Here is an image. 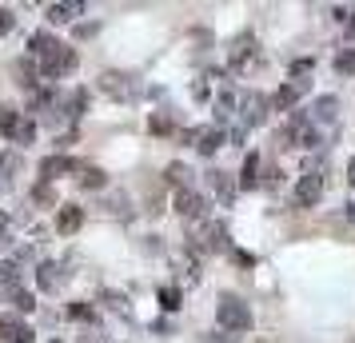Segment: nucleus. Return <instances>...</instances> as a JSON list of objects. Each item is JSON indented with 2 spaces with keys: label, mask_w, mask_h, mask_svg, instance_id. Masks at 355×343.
Listing matches in <instances>:
<instances>
[{
  "label": "nucleus",
  "mask_w": 355,
  "mask_h": 343,
  "mask_svg": "<svg viewBox=\"0 0 355 343\" xmlns=\"http://www.w3.org/2000/svg\"><path fill=\"white\" fill-rule=\"evenodd\" d=\"M323 196V176L320 172H304L300 180H295V188H291V204L295 208H315Z\"/></svg>",
  "instance_id": "nucleus-4"
},
{
  "label": "nucleus",
  "mask_w": 355,
  "mask_h": 343,
  "mask_svg": "<svg viewBox=\"0 0 355 343\" xmlns=\"http://www.w3.org/2000/svg\"><path fill=\"white\" fill-rule=\"evenodd\" d=\"M12 308H17V311H33L36 308L33 292H24V288H20V292H12Z\"/></svg>",
  "instance_id": "nucleus-26"
},
{
  "label": "nucleus",
  "mask_w": 355,
  "mask_h": 343,
  "mask_svg": "<svg viewBox=\"0 0 355 343\" xmlns=\"http://www.w3.org/2000/svg\"><path fill=\"white\" fill-rule=\"evenodd\" d=\"M232 112H236V96H232V92H224V96L216 100V116H220V120H227Z\"/></svg>",
  "instance_id": "nucleus-25"
},
{
  "label": "nucleus",
  "mask_w": 355,
  "mask_h": 343,
  "mask_svg": "<svg viewBox=\"0 0 355 343\" xmlns=\"http://www.w3.org/2000/svg\"><path fill=\"white\" fill-rule=\"evenodd\" d=\"M0 288L12 295V292H20V260H4L0 263Z\"/></svg>",
  "instance_id": "nucleus-15"
},
{
  "label": "nucleus",
  "mask_w": 355,
  "mask_h": 343,
  "mask_svg": "<svg viewBox=\"0 0 355 343\" xmlns=\"http://www.w3.org/2000/svg\"><path fill=\"white\" fill-rule=\"evenodd\" d=\"M347 184L355 188V156H352V164H347Z\"/></svg>",
  "instance_id": "nucleus-32"
},
{
  "label": "nucleus",
  "mask_w": 355,
  "mask_h": 343,
  "mask_svg": "<svg viewBox=\"0 0 355 343\" xmlns=\"http://www.w3.org/2000/svg\"><path fill=\"white\" fill-rule=\"evenodd\" d=\"M56 44H60V40H56L52 33H33V40H28V52H33L36 60H44V56H49Z\"/></svg>",
  "instance_id": "nucleus-17"
},
{
  "label": "nucleus",
  "mask_w": 355,
  "mask_h": 343,
  "mask_svg": "<svg viewBox=\"0 0 355 343\" xmlns=\"http://www.w3.org/2000/svg\"><path fill=\"white\" fill-rule=\"evenodd\" d=\"M80 184H84V188H104V172H100V168H92V164H88V168H84V172H80Z\"/></svg>",
  "instance_id": "nucleus-24"
},
{
  "label": "nucleus",
  "mask_w": 355,
  "mask_h": 343,
  "mask_svg": "<svg viewBox=\"0 0 355 343\" xmlns=\"http://www.w3.org/2000/svg\"><path fill=\"white\" fill-rule=\"evenodd\" d=\"M0 136L12 140V144L28 148L36 140V120L24 116V112H17V108H0Z\"/></svg>",
  "instance_id": "nucleus-2"
},
{
  "label": "nucleus",
  "mask_w": 355,
  "mask_h": 343,
  "mask_svg": "<svg viewBox=\"0 0 355 343\" xmlns=\"http://www.w3.org/2000/svg\"><path fill=\"white\" fill-rule=\"evenodd\" d=\"M307 88H311V80H307V76H300V80H291V84H284V88H279V92H275V112H291V108H295V104H300V96H304Z\"/></svg>",
  "instance_id": "nucleus-8"
},
{
  "label": "nucleus",
  "mask_w": 355,
  "mask_h": 343,
  "mask_svg": "<svg viewBox=\"0 0 355 343\" xmlns=\"http://www.w3.org/2000/svg\"><path fill=\"white\" fill-rule=\"evenodd\" d=\"M148 128L160 136V132H172V120H168V116H152V120H148Z\"/></svg>",
  "instance_id": "nucleus-28"
},
{
  "label": "nucleus",
  "mask_w": 355,
  "mask_h": 343,
  "mask_svg": "<svg viewBox=\"0 0 355 343\" xmlns=\"http://www.w3.org/2000/svg\"><path fill=\"white\" fill-rule=\"evenodd\" d=\"M180 299H184V295H180V288H172V283H168V288H160V304H164V311H176V308H180Z\"/></svg>",
  "instance_id": "nucleus-23"
},
{
  "label": "nucleus",
  "mask_w": 355,
  "mask_h": 343,
  "mask_svg": "<svg viewBox=\"0 0 355 343\" xmlns=\"http://www.w3.org/2000/svg\"><path fill=\"white\" fill-rule=\"evenodd\" d=\"M224 140H227V136H224V128L216 124V128H204V132H200V144H196V148H200L204 156H216V152L224 148Z\"/></svg>",
  "instance_id": "nucleus-13"
},
{
  "label": "nucleus",
  "mask_w": 355,
  "mask_h": 343,
  "mask_svg": "<svg viewBox=\"0 0 355 343\" xmlns=\"http://www.w3.org/2000/svg\"><path fill=\"white\" fill-rule=\"evenodd\" d=\"M20 327H24V324H20L17 315H0V340L8 343V340H12V335L20 331Z\"/></svg>",
  "instance_id": "nucleus-22"
},
{
  "label": "nucleus",
  "mask_w": 355,
  "mask_h": 343,
  "mask_svg": "<svg viewBox=\"0 0 355 343\" xmlns=\"http://www.w3.org/2000/svg\"><path fill=\"white\" fill-rule=\"evenodd\" d=\"M72 68H76V52L68 49V44H56V49L40 60V76H44V80H60Z\"/></svg>",
  "instance_id": "nucleus-3"
},
{
  "label": "nucleus",
  "mask_w": 355,
  "mask_h": 343,
  "mask_svg": "<svg viewBox=\"0 0 355 343\" xmlns=\"http://www.w3.org/2000/svg\"><path fill=\"white\" fill-rule=\"evenodd\" d=\"M20 172V152L17 148H8V152H0V184H12V176Z\"/></svg>",
  "instance_id": "nucleus-16"
},
{
  "label": "nucleus",
  "mask_w": 355,
  "mask_h": 343,
  "mask_svg": "<svg viewBox=\"0 0 355 343\" xmlns=\"http://www.w3.org/2000/svg\"><path fill=\"white\" fill-rule=\"evenodd\" d=\"M84 12L80 0H64V4H49V24H72Z\"/></svg>",
  "instance_id": "nucleus-12"
},
{
  "label": "nucleus",
  "mask_w": 355,
  "mask_h": 343,
  "mask_svg": "<svg viewBox=\"0 0 355 343\" xmlns=\"http://www.w3.org/2000/svg\"><path fill=\"white\" fill-rule=\"evenodd\" d=\"M8 343H36V335H33V327H20L17 335H12V340Z\"/></svg>",
  "instance_id": "nucleus-30"
},
{
  "label": "nucleus",
  "mask_w": 355,
  "mask_h": 343,
  "mask_svg": "<svg viewBox=\"0 0 355 343\" xmlns=\"http://www.w3.org/2000/svg\"><path fill=\"white\" fill-rule=\"evenodd\" d=\"M336 72H339V76H352V72H355V49H343L336 56Z\"/></svg>",
  "instance_id": "nucleus-21"
},
{
  "label": "nucleus",
  "mask_w": 355,
  "mask_h": 343,
  "mask_svg": "<svg viewBox=\"0 0 355 343\" xmlns=\"http://www.w3.org/2000/svg\"><path fill=\"white\" fill-rule=\"evenodd\" d=\"M256 184H259V156L256 152H248V156H243V168H240V188L243 192H252Z\"/></svg>",
  "instance_id": "nucleus-14"
},
{
  "label": "nucleus",
  "mask_w": 355,
  "mask_h": 343,
  "mask_svg": "<svg viewBox=\"0 0 355 343\" xmlns=\"http://www.w3.org/2000/svg\"><path fill=\"white\" fill-rule=\"evenodd\" d=\"M188 176H192V172H188L184 164H168V184H176L180 192L188 188Z\"/></svg>",
  "instance_id": "nucleus-20"
},
{
  "label": "nucleus",
  "mask_w": 355,
  "mask_h": 343,
  "mask_svg": "<svg viewBox=\"0 0 355 343\" xmlns=\"http://www.w3.org/2000/svg\"><path fill=\"white\" fill-rule=\"evenodd\" d=\"M211 176V188H216V196L224 200V204H232V196H236V184L227 180L224 172H208Z\"/></svg>",
  "instance_id": "nucleus-18"
},
{
  "label": "nucleus",
  "mask_w": 355,
  "mask_h": 343,
  "mask_svg": "<svg viewBox=\"0 0 355 343\" xmlns=\"http://www.w3.org/2000/svg\"><path fill=\"white\" fill-rule=\"evenodd\" d=\"M84 108H88V92H84V88H76V92H72V100L64 104V116H68V120H80Z\"/></svg>",
  "instance_id": "nucleus-19"
},
{
  "label": "nucleus",
  "mask_w": 355,
  "mask_h": 343,
  "mask_svg": "<svg viewBox=\"0 0 355 343\" xmlns=\"http://www.w3.org/2000/svg\"><path fill=\"white\" fill-rule=\"evenodd\" d=\"M176 212L188 220V224H200L204 216H208V200L200 196V192H192V188H184V192H176Z\"/></svg>",
  "instance_id": "nucleus-5"
},
{
  "label": "nucleus",
  "mask_w": 355,
  "mask_h": 343,
  "mask_svg": "<svg viewBox=\"0 0 355 343\" xmlns=\"http://www.w3.org/2000/svg\"><path fill=\"white\" fill-rule=\"evenodd\" d=\"M352 343H355V340H352Z\"/></svg>",
  "instance_id": "nucleus-35"
},
{
  "label": "nucleus",
  "mask_w": 355,
  "mask_h": 343,
  "mask_svg": "<svg viewBox=\"0 0 355 343\" xmlns=\"http://www.w3.org/2000/svg\"><path fill=\"white\" fill-rule=\"evenodd\" d=\"M347 36H352V40H355V12H352V17H347Z\"/></svg>",
  "instance_id": "nucleus-33"
},
{
  "label": "nucleus",
  "mask_w": 355,
  "mask_h": 343,
  "mask_svg": "<svg viewBox=\"0 0 355 343\" xmlns=\"http://www.w3.org/2000/svg\"><path fill=\"white\" fill-rule=\"evenodd\" d=\"M12 24H17L12 8H0V36H4V33H12Z\"/></svg>",
  "instance_id": "nucleus-29"
},
{
  "label": "nucleus",
  "mask_w": 355,
  "mask_h": 343,
  "mask_svg": "<svg viewBox=\"0 0 355 343\" xmlns=\"http://www.w3.org/2000/svg\"><path fill=\"white\" fill-rule=\"evenodd\" d=\"M268 108H272V104H268V96H252V92H248V96L240 100V116H243V128H259V124H263V120H268Z\"/></svg>",
  "instance_id": "nucleus-7"
},
{
  "label": "nucleus",
  "mask_w": 355,
  "mask_h": 343,
  "mask_svg": "<svg viewBox=\"0 0 355 343\" xmlns=\"http://www.w3.org/2000/svg\"><path fill=\"white\" fill-rule=\"evenodd\" d=\"M84 224V208H76V204H60V212H56V231L60 236H76Z\"/></svg>",
  "instance_id": "nucleus-9"
},
{
  "label": "nucleus",
  "mask_w": 355,
  "mask_h": 343,
  "mask_svg": "<svg viewBox=\"0 0 355 343\" xmlns=\"http://www.w3.org/2000/svg\"><path fill=\"white\" fill-rule=\"evenodd\" d=\"M216 319H220L224 331L240 335V331L252 327V311H248V304H243L240 295H220V304H216Z\"/></svg>",
  "instance_id": "nucleus-1"
},
{
  "label": "nucleus",
  "mask_w": 355,
  "mask_h": 343,
  "mask_svg": "<svg viewBox=\"0 0 355 343\" xmlns=\"http://www.w3.org/2000/svg\"><path fill=\"white\" fill-rule=\"evenodd\" d=\"M33 196L40 200V204H52V192H49V184H40V188H36Z\"/></svg>",
  "instance_id": "nucleus-31"
},
{
  "label": "nucleus",
  "mask_w": 355,
  "mask_h": 343,
  "mask_svg": "<svg viewBox=\"0 0 355 343\" xmlns=\"http://www.w3.org/2000/svg\"><path fill=\"white\" fill-rule=\"evenodd\" d=\"M68 315H72V319H80V324H92V319H96V311L88 308V304H72Z\"/></svg>",
  "instance_id": "nucleus-27"
},
{
  "label": "nucleus",
  "mask_w": 355,
  "mask_h": 343,
  "mask_svg": "<svg viewBox=\"0 0 355 343\" xmlns=\"http://www.w3.org/2000/svg\"><path fill=\"white\" fill-rule=\"evenodd\" d=\"M36 283H40V292H56V288L64 283V267L52 263V260H44L40 267H36Z\"/></svg>",
  "instance_id": "nucleus-10"
},
{
  "label": "nucleus",
  "mask_w": 355,
  "mask_h": 343,
  "mask_svg": "<svg viewBox=\"0 0 355 343\" xmlns=\"http://www.w3.org/2000/svg\"><path fill=\"white\" fill-rule=\"evenodd\" d=\"M84 168H88V164H80V160H72V156H60V152H56V156H44V160H40V180L52 184L56 176H64V172H84Z\"/></svg>",
  "instance_id": "nucleus-6"
},
{
  "label": "nucleus",
  "mask_w": 355,
  "mask_h": 343,
  "mask_svg": "<svg viewBox=\"0 0 355 343\" xmlns=\"http://www.w3.org/2000/svg\"><path fill=\"white\" fill-rule=\"evenodd\" d=\"M52 343H60V340H52Z\"/></svg>",
  "instance_id": "nucleus-34"
},
{
  "label": "nucleus",
  "mask_w": 355,
  "mask_h": 343,
  "mask_svg": "<svg viewBox=\"0 0 355 343\" xmlns=\"http://www.w3.org/2000/svg\"><path fill=\"white\" fill-rule=\"evenodd\" d=\"M339 116V100L336 96H320L315 104H311V124L320 128V124H336Z\"/></svg>",
  "instance_id": "nucleus-11"
}]
</instances>
